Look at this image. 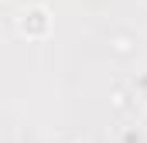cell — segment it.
Here are the masks:
<instances>
[{
	"label": "cell",
	"mask_w": 147,
	"mask_h": 143,
	"mask_svg": "<svg viewBox=\"0 0 147 143\" xmlns=\"http://www.w3.org/2000/svg\"><path fill=\"white\" fill-rule=\"evenodd\" d=\"M48 31H51V10H48V7L31 3V7H24V10L17 14V34L21 37L41 41V37H48Z\"/></svg>",
	"instance_id": "obj_1"
},
{
	"label": "cell",
	"mask_w": 147,
	"mask_h": 143,
	"mask_svg": "<svg viewBox=\"0 0 147 143\" xmlns=\"http://www.w3.org/2000/svg\"><path fill=\"white\" fill-rule=\"evenodd\" d=\"M123 143H140V133H134V130H130V133L123 136Z\"/></svg>",
	"instance_id": "obj_2"
}]
</instances>
